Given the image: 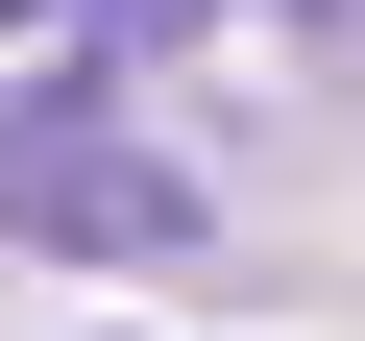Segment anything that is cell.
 Instances as JSON below:
<instances>
[{
  "label": "cell",
  "mask_w": 365,
  "mask_h": 341,
  "mask_svg": "<svg viewBox=\"0 0 365 341\" xmlns=\"http://www.w3.org/2000/svg\"><path fill=\"white\" fill-rule=\"evenodd\" d=\"M0 25H49V0H0Z\"/></svg>",
  "instance_id": "obj_3"
},
{
  "label": "cell",
  "mask_w": 365,
  "mask_h": 341,
  "mask_svg": "<svg viewBox=\"0 0 365 341\" xmlns=\"http://www.w3.org/2000/svg\"><path fill=\"white\" fill-rule=\"evenodd\" d=\"M98 25H122V49H170V25H220V0H98Z\"/></svg>",
  "instance_id": "obj_2"
},
{
  "label": "cell",
  "mask_w": 365,
  "mask_h": 341,
  "mask_svg": "<svg viewBox=\"0 0 365 341\" xmlns=\"http://www.w3.org/2000/svg\"><path fill=\"white\" fill-rule=\"evenodd\" d=\"M0 244H73V268H195V170H170L98 73H0Z\"/></svg>",
  "instance_id": "obj_1"
}]
</instances>
